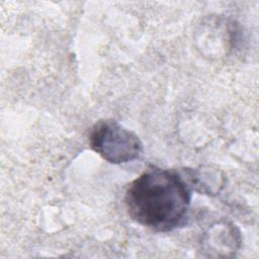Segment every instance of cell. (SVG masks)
<instances>
[{"label": "cell", "instance_id": "1", "mask_svg": "<svg viewBox=\"0 0 259 259\" xmlns=\"http://www.w3.org/2000/svg\"><path fill=\"white\" fill-rule=\"evenodd\" d=\"M191 188L176 170L152 167L126 187L124 203L130 217L156 232H169L184 224Z\"/></svg>", "mask_w": 259, "mask_h": 259}, {"label": "cell", "instance_id": "2", "mask_svg": "<svg viewBox=\"0 0 259 259\" xmlns=\"http://www.w3.org/2000/svg\"><path fill=\"white\" fill-rule=\"evenodd\" d=\"M90 148L111 164H123L139 159L143 143L139 136L114 119L97 121L89 132Z\"/></svg>", "mask_w": 259, "mask_h": 259}]
</instances>
